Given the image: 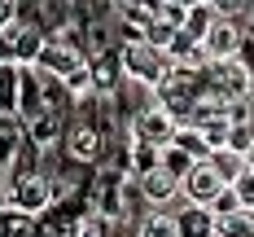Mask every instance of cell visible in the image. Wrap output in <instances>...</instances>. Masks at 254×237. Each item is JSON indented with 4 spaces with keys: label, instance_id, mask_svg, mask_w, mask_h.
<instances>
[{
    "label": "cell",
    "instance_id": "52a82bcc",
    "mask_svg": "<svg viewBox=\"0 0 254 237\" xmlns=\"http://www.w3.org/2000/svg\"><path fill=\"white\" fill-rule=\"evenodd\" d=\"M140 193H145L149 202H158V207H162V202H171V198L180 193V176H171V171L158 162L153 171H145V176H140Z\"/></svg>",
    "mask_w": 254,
    "mask_h": 237
},
{
    "label": "cell",
    "instance_id": "ac0fdd59",
    "mask_svg": "<svg viewBox=\"0 0 254 237\" xmlns=\"http://www.w3.org/2000/svg\"><path fill=\"white\" fill-rule=\"evenodd\" d=\"M131 162H136V171L145 176V171H153V167L162 162V150H158V145H145V141H136V150H131Z\"/></svg>",
    "mask_w": 254,
    "mask_h": 237
},
{
    "label": "cell",
    "instance_id": "8fae6325",
    "mask_svg": "<svg viewBox=\"0 0 254 237\" xmlns=\"http://www.w3.org/2000/svg\"><path fill=\"white\" fill-rule=\"evenodd\" d=\"M13 202L22 211H40L44 202H49V184L40 180V176H26L22 184H18V193H13Z\"/></svg>",
    "mask_w": 254,
    "mask_h": 237
},
{
    "label": "cell",
    "instance_id": "8992f818",
    "mask_svg": "<svg viewBox=\"0 0 254 237\" xmlns=\"http://www.w3.org/2000/svg\"><path fill=\"white\" fill-rule=\"evenodd\" d=\"M180 237H215V211L206 202H189V207L176 215Z\"/></svg>",
    "mask_w": 254,
    "mask_h": 237
},
{
    "label": "cell",
    "instance_id": "44dd1931",
    "mask_svg": "<svg viewBox=\"0 0 254 237\" xmlns=\"http://www.w3.org/2000/svg\"><path fill=\"white\" fill-rule=\"evenodd\" d=\"M206 4L215 9V18H241L250 0H206Z\"/></svg>",
    "mask_w": 254,
    "mask_h": 237
},
{
    "label": "cell",
    "instance_id": "7402d4cb",
    "mask_svg": "<svg viewBox=\"0 0 254 237\" xmlns=\"http://www.w3.org/2000/svg\"><path fill=\"white\" fill-rule=\"evenodd\" d=\"M79 237H110V220L105 215H88L79 224Z\"/></svg>",
    "mask_w": 254,
    "mask_h": 237
},
{
    "label": "cell",
    "instance_id": "2e32d148",
    "mask_svg": "<svg viewBox=\"0 0 254 237\" xmlns=\"http://www.w3.org/2000/svg\"><path fill=\"white\" fill-rule=\"evenodd\" d=\"M210 22H215V9H210V4H193V9H189V18H184V26H180V31H189L193 40H202L206 31H210Z\"/></svg>",
    "mask_w": 254,
    "mask_h": 237
},
{
    "label": "cell",
    "instance_id": "6da1fadb",
    "mask_svg": "<svg viewBox=\"0 0 254 237\" xmlns=\"http://www.w3.org/2000/svg\"><path fill=\"white\" fill-rule=\"evenodd\" d=\"M171 66H176V62H171L162 49H153L145 35H140V40H131V44L123 49V75H131L136 83L158 88V83L167 79V71H171Z\"/></svg>",
    "mask_w": 254,
    "mask_h": 237
},
{
    "label": "cell",
    "instance_id": "30bf717a",
    "mask_svg": "<svg viewBox=\"0 0 254 237\" xmlns=\"http://www.w3.org/2000/svg\"><path fill=\"white\" fill-rule=\"evenodd\" d=\"M206 158H210V167H215V171H219L228 184L246 171V154H241V150H232V145H219V150H210Z\"/></svg>",
    "mask_w": 254,
    "mask_h": 237
},
{
    "label": "cell",
    "instance_id": "9c48e42d",
    "mask_svg": "<svg viewBox=\"0 0 254 237\" xmlns=\"http://www.w3.org/2000/svg\"><path fill=\"white\" fill-rule=\"evenodd\" d=\"M40 66H49L53 75L66 79L75 66H83V57H79L75 49H66V44H44V49H40Z\"/></svg>",
    "mask_w": 254,
    "mask_h": 237
},
{
    "label": "cell",
    "instance_id": "cb8c5ba5",
    "mask_svg": "<svg viewBox=\"0 0 254 237\" xmlns=\"http://www.w3.org/2000/svg\"><path fill=\"white\" fill-rule=\"evenodd\" d=\"M162 18H167V22H176V26H184L189 9H184V4H176V0H167V4H162Z\"/></svg>",
    "mask_w": 254,
    "mask_h": 237
},
{
    "label": "cell",
    "instance_id": "3957f363",
    "mask_svg": "<svg viewBox=\"0 0 254 237\" xmlns=\"http://www.w3.org/2000/svg\"><path fill=\"white\" fill-rule=\"evenodd\" d=\"M176 128H180V119L167 110V105H149V110H140V114H136V141L158 145V150L176 141Z\"/></svg>",
    "mask_w": 254,
    "mask_h": 237
},
{
    "label": "cell",
    "instance_id": "9a60e30c",
    "mask_svg": "<svg viewBox=\"0 0 254 237\" xmlns=\"http://www.w3.org/2000/svg\"><path fill=\"white\" fill-rule=\"evenodd\" d=\"M193 162H197V158L189 154V150H180L176 141H171V145H162V167H167L171 176H180V180H184V176L193 171Z\"/></svg>",
    "mask_w": 254,
    "mask_h": 237
},
{
    "label": "cell",
    "instance_id": "d4e9b609",
    "mask_svg": "<svg viewBox=\"0 0 254 237\" xmlns=\"http://www.w3.org/2000/svg\"><path fill=\"white\" fill-rule=\"evenodd\" d=\"M246 167H254V145H250V150H246Z\"/></svg>",
    "mask_w": 254,
    "mask_h": 237
},
{
    "label": "cell",
    "instance_id": "603a6c76",
    "mask_svg": "<svg viewBox=\"0 0 254 237\" xmlns=\"http://www.w3.org/2000/svg\"><path fill=\"white\" fill-rule=\"evenodd\" d=\"M232 207H241V202H237V189H219V198H215V202H210V211H215V215H224V211H232Z\"/></svg>",
    "mask_w": 254,
    "mask_h": 237
},
{
    "label": "cell",
    "instance_id": "ba28073f",
    "mask_svg": "<svg viewBox=\"0 0 254 237\" xmlns=\"http://www.w3.org/2000/svg\"><path fill=\"white\" fill-rule=\"evenodd\" d=\"M215 237H254V211L232 207L224 215H215Z\"/></svg>",
    "mask_w": 254,
    "mask_h": 237
},
{
    "label": "cell",
    "instance_id": "277c9868",
    "mask_svg": "<svg viewBox=\"0 0 254 237\" xmlns=\"http://www.w3.org/2000/svg\"><path fill=\"white\" fill-rule=\"evenodd\" d=\"M219 189H228V180L210 167V158H197V162H193V171L180 180V193H184L189 202H206V207L219 198Z\"/></svg>",
    "mask_w": 254,
    "mask_h": 237
},
{
    "label": "cell",
    "instance_id": "5bb4252c",
    "mask_svg": "<svg viewBox=\"0 0 254 237\" xmlns=\"http://www.w3.org/2000/svg\"><path fill=\"white\" fill-rule=\"evenodd\" d=\"M176 145H180V150H189L193 158H206V154H210V145H206V136H202L197 123H180V128H176Z\"/></svg>",
    "mask_w": 254,
    "mask_h": 237
},
{
    "label": "cell",
    "instance_id": "7c38bea8",
    "mask_svg": "<svg viewBox=\"0 0 254 237\" xmlns=\"http://www.w3.org/2000/svg\"><path fill=\"white\" fill-rule=\"evenodd\" d=\"M180 35V26L176 22H167V18H162V13H158V18H149V22H145V40H149L153 49H171V40H176Z\"/></svg>",
    "mask_w": 254,
    "mask_h": 237
},
{
    "label": "cell",
    "instance_id": "ffe728a7",
    "mask_svg": "<svg viewBox=\"0 0 254 237\" xmlns=\"http://www.w3.org/2000/svg\"><path fill=\"white\" fill-rule=\"evenodd\" d=\"M66 88H70V92H88V88H92V71H88V62H83V66H75V71H70V75H66Z\"/></svg>",
    "mask_w": 254,
    "mask_h": 237
},
{
    "label": "cell",
    "instance_id": "4fadbf2b",
    "mask_svg": "<svg viewBox=\"0 0 254 237\" xmlns=\"http://www.w3.org/2000/svg\"><path fill=\"white\" fill-rule=\"evenodd\" d=\"M140 237H180V224L171 211H153L145 215V224H140Z\"/></svg>",
    "mask_w": 254,
    "mask_h": 237
},
{
    "label": "cell",
    "instance_id": "5b68a950",
    "mask_svg": "<svg viewBox=\"0 0 254 237\" xmlns=\"http://www.w3.org/2000/svg\"><path fill=\"white\" fill-rule=\"evenodd\" d=\"M202 49H206L210 62H219V57H237V53H241V26H237V18H215L210 31L202 35Z\"/></svg>",
    "mask_w": 254,
    "mask_h": 237
},
{
    "label": "cell",
    "instance_id": "d6986e66",
    "mask_svg": "<svg viewBox=\"0 0 254 237\" xmlns=\"http://www.w3.org/2000/svg\"><path fill=\"white\" fill-rule=\"evenodd\" d=\"M232 189H237V202L254 211V167H246V171H241V176L232 180Z\"/></svg>",
    "mask_w": 254,
    "mask_h": 237
},
{
    "label": "cell",
    "instance_id": "e0dca14e",
    "mask_svg": "<svg viewBox=\"0 0 254 237\" xmlns=\"http://www.w3.org/2000/svg\"><path fill=\"white\" fill-rule=\"evenodd\" d=\"M97 145H101V141H97V132H92V128H75V132H70V154L83 158V162L97 158Z\"/></svg>",
    "mask_w": 254,
    "mask_h": 237
},
{
    "label": "cell",
    "instance_id": "7a4b0ae2",
    "mask_svg": "<svg viewBox=\"0 0 254 237\" xmlns=\"http://www.w3.org/2000/svg\"><path fill=\"white\" fill-rule=\"evenodd\" d=\"M210 71V92L215 97H224V101H237V97H246V92H254V75L250 66L241 62V57H219V62H210L206 66Z\"/></svg>",
    "mask_w": 254,
    "mask_h": 237
},
{
    "label": "cell",
    "instance_id": "484cf974",
    "mask_svg": "<svg viewBox=\"0 0 254 237\" xmlns=\"http://www.w3.org/2000/svg\"><path fill=\"white\" fill-rule=\"evenodd\" d=\"M250 22H254V9H250Z\"/></svg>",
    "mask_w": 254,
    "mask_h": 237
}]
</instances>
